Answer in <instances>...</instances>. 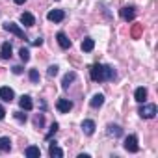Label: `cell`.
<instances>
[{
  "mask_svg": "<svg viewBox=\"0 0 158 158\" xmlns=\"http://www.w3.org/2000/svg\"><path fill=\"white\" fill-rule=\"evenodd\" d=\"M156 104H143V106H139V110H138V114L143 117V119H152L154 115H156Z\"/></svg>",
  "mask_w": 158,
  "mask_h": 158,
  "instance_id": "277c9868",
  "label": "cell"
},
{
  "mask_svg": "<svg viewBox=\"0 0 158 158\" xmlns=\"http://www.w3.org/2000/svg\"><path fill=\"white\" fill-rule=\"evenodd\" d=\"M95 128H97V125H95L93 119H84L82 121V132L86 136H93L95 134Z\"/></svg>",
  "mask_w": 158,
  "mask_h": 158,
  "instance_id": "ba28073f",
  "label": "cell"
},
{
  "mask_svg": "<svg viewBox=\"0 0 158 158\" xmlns=\"http://www.w3.org/2000/svg\"><path fill=\"white\" fill-rule=\"evenodd\" d=\"M13 48H11V43L10 41H4L2 43V47H0V60H10L13 54Z\"/></svg>",
  "mask_w": 158,
  "mask_h": 158,
  "instance_id": "30bf717a",
  "label": "cell"
},
{
  "mask_svg": "<svg viewBox=\"0 0 158 158\" xmlns=\"http://www.w3.org/2000/svg\"><path fill=\"white\" fill-rule=\"evenodd\" d=\"M123 147H125V151H128V152H138V151H139V145H138V136H136V134L127 136V138H125Z\"/></svg>",
  "mask_w": 158,
  "mask_h": 158,
  "instance_id": "3957f363",
  "label": "cell"
},
{
  "mask_svg": "<svg viewBox=\"0 0 158 158\" xmlns=\"http://www.w3.org/2000/svg\"><path fill=\"white\" fill-rule=\"evenodd\" d=\"M56 108H58L60 114H69V112L73 110V102H71L69 99H58Z\"/></svg>",
  "mask_w": 158,
  "mask_h": 158,
  "instance_id": "52a82bcc",
  "label": "cell"
},
{
  "mask_svg": "<svg viewBox=\"0 0 158 158\" xmlns=\"http://www.w3.org/2000/svg\"><path fill=\"white\" fill-rule=\"evenodd\" d=\"M0 99H2L4 102H11L15 99V91L11 88H8V86H2L0 88Z\"/></svg>",
  "mask_w": 158,
  "mask_h": 158,
  "instance_id": "9c48e42d",
  "label": "cell"
},
{
  "mask_svg": "<svg viewBox=\"0 0 158 158\" xmlns=\"http://www.w3.org/2000/svg\"><path fill=\"white\" fill-rule=\"evenodd\" d=\"M43 45V37H37L35 41H34V47H41Z\"/></svg>",
  "mask_w": 158,
  "mask_h": 158,
  "instance_id": "f1b7e54d",
  "label": "cell"
},
{
  "mask_svg": "<svg viewBox=\"0 0 158 158\" xmlns=\"http://www.w3.org/2000/svg\"><path fill=\"white\" fill-rule=\"evenodd\" d=\"M102 104H104V95H102V93H95V95H93V99L89 101V106H91V108H95V110H97V108H101Z\"/></svg>",
  "mask_w": 158,
  "mask_h": 158,
  "instance_id": "2e32d148",
  "label": "cell"
},
{
  "mask_svg": "<svg viewBox=\"0 0 158 158\" xmlns=\"http://www.w3.org/2000/svg\"><path fill=\"white\" fill-rule=\"evenodd\" d=\"M119 15L123 21H134L136 19V8L134 6H123L119 10Z\"/></svg>",
  "mask_w": 158,
  "mask_h": 158,
  "instance_id": "5b68a950",
  "label": "cell"
},
{
  "mask_svg": "<svg viewBox=\"0 0 158 158\" xmlns=\"http://www.w3.org/2000/svg\"><path fill=\"white\" fill-rule=\"evenodd\" d=\"M78 158H89V154L88 152H82V154H78Z\"/></svg>",
  "mask_w": 158,
  "mask_h": 158,
  "instance_id": "4dcf8cb0",
  "label": "cell"
},
{
  "mask_svg": "<svg viewBox=\"0 0 158 158\" xmlns=\"http://www.w3.org/2000/svg\"><path fill=\"white\" fill-rule=\"evenodd\" d=\"M19 56H21V60L26 63V61H30V50L26 48V47H21V50H19Z\"/></svg>",
  "mask_w": 158,
  "mask_h": 158,
  "instance_id": "7402d4cb",
  "label": "cell"
},
{
  "mask_svg": "<svg viewBox=\"0 0 158 158\" xmlns=\"http://www.w3.org/2000/svg\"><path fill=\"white\" fill-rule=\"evenodd\" d=\"M19 21H21L24 26H28V28L35 24V17H34L30 11H24V13H21V19H19Z\"/></svg>",
  "mask_w": 158,
  "mask_h": 158,
  "instance_id": "4fadbf2b",
  "label": "cell"
},
{
  "mask_svg": "<svg viewBox=\"0 0 158 158\" xmlns=\"http://www.w3.org/2000/svg\"><path fill=\"white\" fill-rule=\"evenodd\" d=\"M11 149V139L8 136H2L0 138V152H10Z\"/></svg>",
  "mask_w": 158,
  "mask_h": 158,
  "instance_id": "e0dca14e",
  "label": "cell"
},
{
  "mask_svg": "<svg viewBox=\"0 0 158 158\" xmlns=\"http://www.w3.org/2000/svg\"><path fill=\"white\" fill-rule=\"evenodd\" d=\"M13 2H15V4H19V6H21V4H24V2H26V0H13Z\"/></svg>",
  "mask_w": 158,
  "mask_h": 158,
  "instance_id": "1f68e13d",
  "label": "cell"
},
{
  "mask_svg": "<svg viewBox=\"0 0 158 158\" xmlns=\"http://www.w3.org/2000/svg\"><path fill=\"white\" fill-rule=\"evenodd\" d=\"M134 99H136L138 102H145V99H147V89H145V88H136Z\"/></svg>",
  "mask_w": 158,
  "mask_h": 158,
  "instance_id": "d6986e66",
  "label": "cell"
},
{
  "mask_svg": "<svg viewBox=\"0 0 158 158\" xmlns=\"http://www.w3.org/2000/svg\"><path fill=\"white\" fill-rule=\"evenodd\" d=\"M4 30L10 32V34H13V35H17L19 39H28L26 34H24V30L19 24H15V23H4Z\"/></svg>",
  "mask_w": 158,
  "mask_h": 158,
  "instance_id": "7a4b0ae2",
  "label": "cell"
},
{
  "mask_svg": "<svg viewBox=\"0 0 158 158\" xmlns=\"http://www.w3.org/2000/svg\"><path fill=\"white\" fill-rule=\"evenodd\" d=\"M106 134L112 136V138H121V136H123V128H121L119 125H108Z\"/></svg>",
  "mask_w": 158,
  "mask_h": 158,
  "instance_id": "9a60e30c",
  "label": "cell"
},
{
  "mask_svg": "<svg viewBox=\"0 0 158 158\" xmlns=\"http://www.w3.org/2000/svg\"><path fill=\"white\" fill-rule=\"evenodd\" d=\"M13 115H15V119H17L19 123H26V114H23V112H13Z\"/></svg>",
  "mask_w": 158,
  "mask_h": 158,
  "instance_id": "484cf974",
  "label": "cell"
},
{
  "mask_svg": "<svg viewBox=\"0 0 158 158\" xmlns=\"http://www.w3.org/2000/svg\"><path fill=\"white\" fill-rule=\"evenodd\" d=\"M58 128H60V125H58V123H52V125H50V130H48V134L45 136V139H50V138H52V136L58 132Z\"/></svg>",
  "mask_w": 158,
  "mask_h": 158,
  "instance_id": "cb8c5ba5",
  "label": "cell"
},
{
  "mask_svg": "<svg viewBox=\"0 0 158 158\" xmlns=\"http://www.w3.org/2000/svg\"><path fill=\"white\" fill-rule=\"evenodd\" d=\"M74 80H76V73H74V71H69V73L63 76V80H61V88H63V89H67Z\"/></svg>",
  "mask_w": 158,
  "mask_h": 158,
  "instance_id": "5bb4252c",
  "label": "cell"
},
{
  "mask_svg": "<svg viewBox=\"0 0 158 158\" xmlns=\"http://www.w3.org/2000/svg\"><path fill=\"white\" fill-rule=\"evenodd\" d=\"M24 154H26V156H35V158H39V156H41V151H39V147L30 145V147L24 149Z\"/></svg>",
  "mask_w": 158,
  "mask_h": 158,
  "instance_id": "44dd1931",
  "label": "cell"
},
{
  "mask_svg": "<svg viewBox=\"0 0 158 158\" xmlns=\"http://www.w3.org/2000/svg\"><path fill=\"white\" fill-rule=\"evenodd\" d=\"M47 19H48L50 23H61V21L65 19V11H63V10H50V11L47 13Z\"/></svg>",
  "mask_w": 158,
  "mask_h": 158,
  "instance_id": "8992f818",
  "label": "cell"
},
{
  "mask_svg": "<svg viewBox=\"0 0 158 158\" xmlns=\"http://www.w3.org/2000/svg\"><path fill=\"white\" fill-rule=\"evenodd\" d=\"M56 39H58V45H60L63 50L71 48V45H73V43H71V39L65 35V32H58V34H56Z\"/></svg>",
  "mask_w": 158,
  "mask_h": 158,
  "instance_id": "8fae6325",
  "label": "cell"
},
{
  "mask_svg": "<svg viewBox=\"0 0 158 158\" xmlns=\"http://www.w3.org/2000/svg\"><path fill=\"white\" fill-rule=\"evenodd\" d=\"M28 78H30V82L37 84V82H39V71H37V69H30V73H28Z\"/></svg>",
  "mask_w": 158,
  "mask_h": 158,
  "instance_id": "603a6c76",
  "label": "cell"
},
{
  "mask_svg": "<svg viewBox=\"0 0 158 158\" xmlns=\"http://www.w3.org/2000/svg\"><path fill=\"white\" fill-rule=\"evenodd\" d=\"M13 73H15V74H21V73H23V67H21V65H15V67H13Z\"/></svg>",
  "mask_w": 158,
  "mask_h": 158,
  "instance_id": "f546056e",
  "label": "cell"
},
{
  "mask_svg": "<svg viewBox=\"0 0 158 158\" xmlns=\"http://www.w3.org/2000/svg\"><path fill=\"white\" fill-rule=\"evenodd\" d=\"M48 154L54 158V156H58V158H61L63 156V151L56 145V141H50V147H48Z\"/></svg>",
  "mask_w": 158,
  "mask_h": 158,
  "instance_id": "ac0fdd59",
  "label": "cell"
},
{
  "mask_svg": "<svg viewBox=\"0 0 158 158\" xmlns=\"http://www.w3.org/2000/svg\"><path fill=\"white\" fill-rule=\"evenodd\" d=\"M58 69H60L58 65H50L48 71H47V74H48V76H56V74H58Z\"/></svg>",
  "mask_w": 158,
  "mask_h": 158,
  "instance_id": "4316f807",
  "label": "cell"
},
{
  "mask_svg": "<svg viewBox=\"0 0 158 158\" xmlns=\"http://www.w3.org/2000/svg\"><path fill=\"white\" fill-rule=\"evenodd\" d=\"M19 106H21V110L30 112V110L34 108V101H32V97H30V95H23V97L19 99Z\"/></svg>",
  "mask_w": 158,
  "mask_h": 158,
  "instance_id": "7c38bea8",
  "label": "cell"
},
{
  "mask_svg": "<svg viewBox=\"0 0 158 158\" xmlns=\"http://www.w3.org/2000/svg\"><path fill=\"white\" fill-rule=\"evenodd\" d=\"M89 76L93 82H108V80H114L117 76L115 69L112 65H104V63H93L89 67Z\"/></svg>",
  "mask_w": 158,
  "mask_h": 158,
  "instance_id": "6da1fadb",
  "label": "cell"
},
{
  "mask_svg": "<svg viewBox=\"0 0 158 158\" xmlns=\"http://www.w3.org/2000/svg\"><path fill=\"white\" fill-rule=\"evenodd\" d=\"M34 125H35L37 128H41V127L45 125V117H43V114H37V115H35V119H34Z\"/></svg>",
  "mask_w": 158,
  "mask_h": 158,
  "instance_id": "d4e9b609",
  "label": "cell"
},
{
  "mask_svg": "<svg viewBox=\"0 0 158 158\" xmlns=\"http://www.w3.org/2000/svg\"><path fill=\"white\" fill-rule=\"evenodd\" d=\"M4 117H6V110H4V106H2V104H0V121H2Z\"/></svg>",
  "mask_w": 158,
  "mask_h": 158,
  "instance_id": "83f0119b",
  "label": "cell"
},
{
  "mask_svg": "<svg viewBox=\"0 0 158 158\" xmlns=\"http://www.w3.org/2000/svg\"><path fill=\"white\" fill-rule=\"evenodd\" d=\"M95 48V41L91 39V37H86L84 41H82V52H91Z\"/></svg>",
  "mask_w": 158,
  "mask_h": 158,
  "instance_id": "ffe728a7",
  "label": "cell"
}]
</instances>
